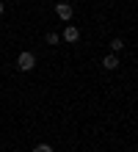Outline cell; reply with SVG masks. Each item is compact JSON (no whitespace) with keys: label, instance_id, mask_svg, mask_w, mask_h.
Wrapping results in <instances>:
<instances>
[{"label":"cell","instance_id":"6da1fadb","mask_svg":"<svg viewBox=\"0 0 138 152\" xmlns=\"http://www.w3.org/2000/svg\"><path fill=\"white\" fill-rule=\"evenodd\" d=\"M33 66H36V56L31 50H25V53L17 56V69H20V72H31Z\"/></svg>","mask_w":138,"mask_h":152},{"label":"cell","instance_id":"7a4b0ae2","mask_svg":"<svg viewBox=\"0 0 138 152\" xmlns=\"http://www.w3.org/2000/svg\"><path fill=\"white\" fill-rule=\"evenodd\" d=\"M72 14H75V8H72L69 3H55V17H58L61 22H69Z\"/></svg>","mask_w":138,"mask_h":152},{"label":"cell","instance_id":"3957f363","mask_svg":"<svg viewBox=\"0 0 138 152\" xmlns=\"http://www.w3.org/2000/svg\"><path fill=\"white\" fill-rule=\"evenodd\" d=\"M61 39L69 42V44H75V42L80 39V28H77V25H66V28H64V33H61Z\"/></svg>","mask_w":138,"mask_h":152},{"label":"cell","instance_id":"277c9868","mask_svg":"<svg viewBox=\"0 0 138 152\" xmlns=\"http://www.w3.org/2000/svg\"><path fill=\"white\" fill-rule=\"evenodd\" d=\"M102 66L108 69V72H113V69H119V56H116V53H108V56L102 58Z\"/></svg>","mask_w":138,"mask_h":152},{"label":"cell","instance_id":"5b68a950","mask_svg":"<svg viewBox=\"0 0 138 152\" xmlns=\"http://www.w3.org/2000/svg\"><path fill=\"white\" fill-rule=\"evenodd\" d=\"M122 50H124V42H122V39H119V36H116V39H110V53H116V56H119Z\"/></svg>","mask_w":138,"mask_h":152},{"label":"cell","instance_id":"8992f818","mask_svg":"<svg viewBox=\"0 0 138 152\" xmlns=\"http://www.w3.org/2000/svg\"><path fill=\"white\" fill-rule=\"evenodd\" d=\"M58 42H61V36H58L55 31H50V33H47V44H58Z\"/></svg>","mask_w":138,"mask_h":152},{"label":"cell","instance_id":"52a82bcc","mask_svg":"<svg viewBox=\"0 0 138 152\" xmlns=\"http://www.w3.org/2000/svg\"><path fill=\"white\" fill-rule=\"evenodd\" d=\"M33 152H55V149H53L50 144H36V147H33Z\"/></svg>","mask_w":138,"mask_h":152},{"label":"cell","instance_id":"ba28073f","mask_svg":"<svg viewBox=\"0 0 138 152\" xmlns=\"http://www.w3.org/2000/svg\"><path fill=\"white\" fill-rule=\"evenodd\" d=\"M3 11H6V3H3V0H0V17H3Z\"/></svg>","mask_w":138,"mask_h":152}]
</instances>
